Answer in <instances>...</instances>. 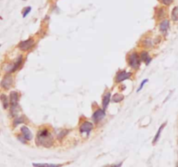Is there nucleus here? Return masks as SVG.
Returning a JSON list of instances; mask_svg holds the SVG:
<instances>
[{"instance_id":"nucleus-1","label":"nucleus","mask_w":178,"mask_h":167,"mask_svg":"<svg viewBox=\"0 0 178 167\" xmlns=\"http://www.w3.org/2000/svg\"><path fill=\"white\" fill-rule=\"evenodd\" d=\"M36 143L37 145L44 146V147H51L53 144V137L52 133L48 129H42L40 130L36 138Z\"/></svg>"},{"instance_id":"nucleus-2","label":"nucleus","mask_w":178,"mask_h":167,"mask_svg":"<svg viewBox=\"0 0 178 167\" xmlns=\"http://www.w3.org/2000/svg\"><path fill=\"white\" fill-rule=\"evenodd\" d=\"M128 63L132 69H138L140 64H141V58H140V56L138 55V53H137V52L130 53L129 58H128Z\"/></svg>"},{"instance_id":"nucleus-3","label":"nucleus","mask_w":178,"mask_h":167,"mask_svg":"<svg viewBox=\"0 0 178 167\" xmlns=\"http://www.w3.org/2000/svg\"><path fill=\"white\" fill-rule=\"evenodd\" d=\"M22 63H23V57L20 55V56L17 58V60H16L14 63L10 64H8V65L6 66L5 71L8 73L14 72V71H16L21 66Z\"/></svg>"},{"instance_id":"nucleus-4","label":"nucleus","mask_w":178,"mask_h":167,"mask_svg":"<svg viewBox=\"0 0 178 167\" xmlns=\"http://www.w3.org/2000/svg\"><path fill=\"white\" fill-rule=\"evenodd\" d=\"M12 84H13V78L10 73H8L4 77V78L1 81V87L5 90H9L12 86Z\"/></svg>"},{"instance_id":"nucleus-5","label":"nucleus","mask_w":178,"mask_h":167,"mask_svg":"<svg viewBox=\"0 0 178 167\" xmlns=\"http://www.w3.org/2000/svg\"><path fill=\"white\" fill-rule=\"evenodd\" d=\"M105 116H106V114H105V111H104V109H98L93 113L92 120L95 122L96 124H98L99 122L104 120Z\"/></svg>"},{"instance_id":"nucleus-6","label":"nucleus","mask_w":178,"mask_h":167,"mask_svg":"<svg viewBox=\"0 0 178 167\" xmlns=\"http://www.w3.org/2000/svg\"><path fill=\"white\" fill-rule=\"evenodd\" d=\"M33 45H34V40H33L32 38H29V39H27V40L20 42V43L18 44L17 47H18L20 50H22V51H28V50H30V49L33 46Z\"/></svg>"},{"instance_id":"nucleus-7","label":"nucleus","mask_w":178,"mask_h":167,"mask_svg":"<svg viewBox=\"0 0 178 167\" xmlns=\"http://www.w3.org/2000/svg\"><path fill=\"white\" fill-rule=\"evenodd\" d=\"M131 76V73L130 72H127L126 71H118L116 73V83H120V82H123V81L126 80V79H129Z\"/></svg>"},{"instance_id":"nucleus-8","label":"nucleus","mask_w":178,"mask_h":167,"mask_svg":"<svg viewBox=\"0 0 178 167\" xmlns=\"http://www.w3.org/2000/svg\"><path fill=\"white\" fill-rule=\"evenodd\" d=\"M93 129V124L90 121H84L83 122V124L81 125L80 126V133L82 134L86 133L87 135H89L90 133L92 131Z\"/></svg>"},{"instance_id":"nucleus-9","label":"nucleus","mask_w":178,"mask_h":167,"mask_svg":"<svg viewBox=\"0 0 178 167\" xmlns=\"http://www.w3.org/2000/svg\"><path fill=\"white\" fill-rule=\"evenodd\" d=\"M18 100H19V94L17 92H12L10 93V103L12 108H15L18 106Z\"/></svg>"},{"instance_id":"nucleus-10","label":"nucleus","mask_w":178,"mask_h":167,"mask_svg":"<svg viewBox=\"0 0 178 167\" xmlns=\"http://www.w3.org/2000/svg\"><path fill=\"white\" fill-rule=\"evenodd\" d=\"M21 133H22V136H23V138H25L27 141H29V140H31L32 138H33V135H32V133L30 131V129L27 126H22L21 127Z\"/></svg>"},{"instance_id":"nucleus-11","label":"nucleus","mask_w":178,"mask_h":167,"mask_svg":"<svg viewBox=\"0 0 178 167\" xmlns=\"http://www.w3.org/2000/svg\"><path fill=\"white\" fill-rule=\"evenodd\" d=\"M110 98H111V93H110V92H107V93L104 96L103 100H102V105H103V109H104V111L107 109L109 102H110Z\"/></svg>"},{"instance_id":"nucleus-12","label":"nucleus","mask_w":178,"mask_h":167,"mask_svg":"<svg viewBox=\"0 0 178 167\" xmlns=\"http://www.w3.org/2000/svg\"><path fill=\"white\" fill-rule=\"evenodd\" d=\"M32 165L34 167H62L63 165L60 164H40V163H33Z\"/></svg>"},{"instance_id":"nucleus-13","label":"nucleus","mask_w":178,"mask_h":167,"mask_svg":"<svg viewBox=\"0 0 178 167\" xmlns=\"http://www.w3.org/2000/svg\"><path fill=\"white\" fill-rule=\"evenodd\" d=\"M140 58H141V61H144V63L146 64L147 65H149V63L151 62L152 58H150L147 52H143L141 54H140Z\"/></svg>"},{"instance_id":"nucleus-14","label":"nucleus","mask_w":178,"mask_h":167,"mask_svg":"<svg viewBox=\"0 0 178 167\" xmlns=\"http://www.w3.org/2000/svg\"><path fill=\"white\" fill-rule=\"evenodd\" d=\"M0 99H1V102L3 104L4 109H7L9 107V105H10V99H9V98L6 96L5 94H2L0 96Z\"/></svg>"},{"instance_id":"nucleus-15","label":"nucleus","mask_w":178,"mask_h":167,"mask_svg":"<svg viewBox=\"0 0 178 167\" xmlns=\"http://www.w3.org/2000/svg\"><path fill=\"white\" fill-rule=\"evenodd\" d=\"M159 27H160V31H161L162 32H166L167 31L169 30V20L166 19V20L162 21L161 23H160Z\"/></svg>"},{"instance_id":"nucleus-16","label":"nucleus","mask_w":178,"mask_h":167,"mask_svg":"<svg viewBox=\"0 0 178 167\" xmlns=\"http://www.w3.org/2000/svg\"><path fill=\"white\" fill-rule=\"evenodd\" d=\"M167 123H163L162 125L161 126L159 127V129H158V131H157V133H156V134H155V138H154V140H153V144H155L158 140H159V138H160V136H161V133L162 132V130H163V128H164V126L166 125Z\"/></svg>"},{"instance_id":"nucleus-17","label":"nucleus","mask_w":178,"mask_h":167,"mask_svg":"<svg viewBox=\"0 0 178 167\" xmlns=\"http://www.w3.org/2000/svg\"><path fill=\"white\" fill-rule=\"evenodd\" d=\"M123 98H124V97H123L122 94H119V93H118V94H115V95H114V97L112 98V101L115 102V103H119V102L123 100Z\"/></svg>"},{"instance_id":"nucleus-18","label":"nucleus","mask_w":178,"mask_h":167,"mask_svg":"<svg viewBox=\"0 0 178 167\" xmlns=\"http://www.w3.org/2000/svg\"><path fill=\"white\" fill-rule=\"evenodd\" d=\"M171 17L174 21H177L178 20V6L175 7L172 10L171 12Z\"/></svg>"},{"instance_id":"nucleus-19","label":"nucleus","mask_w":178,"mask_h":167,"mask_svg":"<svg viewBox=\"0 0 178 167\" xmlns=\"http://www.w3.org/2000/svg\"><path fill=\"white\" fill-rule=\"evenodd\" d=\"M22 123H23V117H20V118H14L13 125H14V126H17L19 124H22Z\"/></svg>"},{"instance_id":"nucleus-20","label":"nucleus","mask_w":178,"mask_h":167,"mask_svg":"<svg viewBox=\"0 0 178 167\" xmlns=\"http://www.w3.org/2000/svg\"><path fill=\"white\" fill-rule=\"evenodd\" d=\"M30 11H31V7H30V6L26 7V8L23 10V17H26V16L29 14L30 12Z\"/></svg>"},{"instance_id":"nucleus-21","label":"nucleus","mask_w":178,"mask_h":167,"mask_svg":"<svg viewBox=\"0 0 178 167\" xmlns=\"http://www.w3.org/2000/svg\"><path fill=\"white\" fill-rule=\"evenodd\" d=\"M148 81H149V79H147V78H146V79H144V80L142 81V83H141V85H140V87H139V88L137 89V92H140V91H141V90L144 88V85H145V84H146Z\"/></svg>"},{"instance_id":"nucleus-22","label":"nucleus","mask_w":178,"mask_h":167,"mask_svg":"<svg viewBox=\"0 0 178 167\" xmlns=\"http://www.w3.org/2000/svg\"><path fill=\"white\" fill-rule=\"evenodd\" d=\"M17 138H18V140H19V141H21V142H22V143H23V144H25V143L27 142V140L23 138V136H22V137H20V136H17Z\"/></svg>"},{"instance_id":"nucleus-23","label":"nucleus","mask_w":178,"mask_h":167,"mask_svg":"<svg viewBox=\"0 0 178 167\" xmlns=\"http://www.w3.org/2000/svg\"><path fill=\"white\" fill-rule=\"evenodd\" d=\"M162 2L164 4V5H170L171 3L173 2V0H162Z\"/></svg>"},{"instance_id":"nucleus-24","label":"nucleus","mask_w":178,"mask_h":167,"mask_svg":"<svg viewBox=\"0 0 178 167\" xmlns=\"http://www.w3.org/2000/svg\"><path fill=\"white\" fill-rule=\"evenodd\" d=\"M122 165H123V162H121L119 164H116V165H110L109 167H121L122 166Z\"/></svg>"},{"instance_id":"nucleus-25","label":"nucleus","mask_w":178,"mask_h":167,"mask_svg":"<svg viewBox=\"0 0 178 167\" xmlns=\"http://www.w3.org/2000/svg\"><path fill=\"white\" fill-rule=\"evenodd\" d=\"M176 167H178V163H177V164H176Z\"/></svg>"},{"instance_id":"nucleus-26","label":"nucleus","mask_w":178,"mask_h":167,"mask_svg":"<svg viewBox=\"0 0 178 167\" xmlns=\"http://www.w3.org/2000/svg\"><path fill=\"white\" fill-rule=\"evenodd\" d=\"M0 47H1V45H0Z\"/></svg>"},{"instance_id":"nucleus-27","label":"nucleus","mask_w":178,"mask_h":167,"mask_svg":"<svg viewBox=\"0 0 178 167\" xmlns=\"http://www.w3.org/2000/svg\"><path fill=\"white\" fill-rule=\"evenodd\" d=\"M23 1H25V0H23Z\"/></svg>"}]
</instances>
